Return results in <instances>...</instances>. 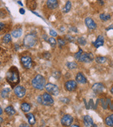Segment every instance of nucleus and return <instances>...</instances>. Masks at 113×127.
Listing matches in <instances>:
<instances>
[{
  "label": "nucleus",
  "instance_id": "46",
  "mask_svg": "<svg viewBox=\"0 0 113 127\" xmlns=\"http://www.w3.org/2000/svg\"><path fill=\"white\" fill-rule=\"evenodd\" d=\"M18 3H20V5H22V3H21V1H18Z\"/></svg>",
  "mask_w": 113,
  "mask_h": 127
},
{
  "label": "nucleus",
  "instance_id": "17",
  "mask_svg": "<svg viewBox=\"0 0 113 127\" xmlns=\"http://www.w3.org/2000/svg\"><path fill=\"white\" fill-rule=\"evenodd\" d=\"M71 8H72V2L70 1H67L65 3V6L63 7L62 11L63 13H67L68 12L70 11Z\"/></svg>",
  "mask_w": 113,
  "mask_h": 127
},
{
  "label": "nucleus",
  "instance_id": "19",
  "mask_svg": "<svg viewBox=\"0 0 113 127\" xmlns=\"http://www.w3.org/2000/svg\"><path fill=\"white\" fill-rule=\"evenodd\" d=\"M27 117L28 123L30 125H34L35 124V119L34 115L32 113L27 114Z\"/></svg>",
  "mask_w": 113,
  "mask_h": 127
},
{
  "label": "nucleus",
  "instance_id": "30",
  "mask_svg": "<svg viewBox=\"0 0 113 127\" xmlns=\"http://www.w3.org/2000/svg\"><path fill=\"white\" fill-rule=\"evenodd\" d=\"M48 42L50 44V45L52 46V47H55L56 45V43L57 42L56 40L54 38H50L48 39Z\"/></svg>",
  "mask_w": 113,
  "mask_h": 127
},
{
  "label": "nucleus",
  "instance_id": "43",
  "mask_svg": "<svg viewBox=\"0 0 113 127\" xmlns=\"http://www.w3.org/2000/svg\"><path fill=\"white\" fill-rule=\"evenodd\" d=\"M110 92H111V93L113 95V86L112 87V88H111V90H110Z\"/></svg>",
  "mask_w": 113,
  "mask_h": 127
},
{
  "label": "nucleus",
  "instance_id": "15",
  "mask_svg": "<svg viewBox=\"0 0 113 127\" xmlns=\"http://www.w3.org/2000/svg\"><path fill=\"white\" fill-rule=\"evenodd\" d=\"M47 6L49 9H56L58 6V0H47Z\"/></svg>",
  "mask_w": 113,
  "mask_h": 127
},
{
  "label": "nucleus",
  "instance_id": "25",
  "mask_svg": "<svg viewBox=\"0 0 113 127\" xmlns=\"http://www.w3.org/2000/svg\"><path fill=\"white\" fill-rule=\"evenodd\" d=\"M95 61L97 63H99V64H103L104 63H106V57H103V56H98L95 59Z\"/></svg>",
  "mask_w": 113,
  "mask_h": 127
},
{
  "label": "nucleus",
  "instance_id": "32",
  "mask_svg": "<svg viewBox=\"0 0 113 127\" xmlns=\"http://www.w3.org/2000/svg\"><path fill=\"white\" fill-rule=\"evenodd\" d=\"M83 54V50L81 49H80L79 50V52H77V53H76L75 55H74V57H75V59L76 60H79V59L81 58V56Z\"/></svg>",
  "mask_w": 113,
  "mask_h": 127
},
{
  "label": "nucleus",
  "instance_id": "16",
  "mask_svg": "<svg viewBox=\"0 0 113 127\" xmlns=\"http://www.w3.org/2000/svg\"><path fill=\"white\" fill-rule=\"evenodd\" d=\"M83 123H84V125L87 127H93V124H94L92 118L90 117V116H89V115H85L84 117Z\"/></svg>",
  "mask_w": 113,
  "mask_h": 127
},
{
  "label": "nucleus",
  "instance_id": "33",
  "mask_svg": "<svg viewBox=\"0 0 113 127\" xmlns=\"http://www.w3.org/2000/svg\"><path fill=\"white\" fill-rule=\"evenodd\" d=\"M53 76L56 78V79H58L60 78V76H61V73L60 72H55L54 74H53Z\"/></svg>",
  "mask_w": 113,
  "mask_h": 127
},
{
  "label": "nucleus",
  "instance_id": "34",
  "mask_svg": "<svg viewBox=\"0 0 113 127\" xmlns=\"http://www.w3.org/2000/svg\"><path fill=\"white\" fill-rule=\"evenodd\" d=\"M49 34L51 35L52 36H53V37H56V36L58 35V33H57L55 31H54V30H50V31H49Z\"/></svg>",
  "mask_w": 113,
  "mask_h": 127
},
{
  "label": "nucleus",
  "instance_id": "12",
  "mask_svg": "<svg viewBox=\"0 0 113 127\" xmlns=\"http://www.w3.org/2000/svg\"><path fill=\"white\" fill-rule=\"evenodd\" d=\"M92 89L95 93H101L103 92V90L105 89V87H104V85L103 83H94L93 85Z\"/></svg>",
  "mask_w": 113,
  "mask_h": 127
},
{
  "label": "nucleus",
  "instance_id": "36",
  "mask_svg": "<svg viewBox=\"0 0 113 127\" xmlns=\"http://www.w3.org/2000/svg\"><path fill=\"white\" fill-rule=\"evenodd\" d=\"M19 12H20V13L21 14V15H24V13H25V10H24V8H20V10H19Z\"/></svg>",
  "mask_w": 113,
  "mask_h": 127
},
{
  "label": "nucleus",
  "instance_id": "11",
  "mask_svg": "<svg viewBox=\"0 0 113 127\" xmlns=\"http://www.w3.org/2000/svg\"><path fill=\"white\" fill-rule=\"evenodd\" d=\"M85 23L87 27L90 30H94L96 28V24L91 17H87L85 20Z\"/></svg>",
  "mask_w": 113,
  "mask_h": 127
},
{
  "label": "nucleus",
  "instance_id": "24",
  "mask_svg": "<svg viewBox=\"0 0 113 127\" xmlns=\"http://www.w3.org/2000/svg\"><path fill=\"white\" fill-rule=\"evenodd\" d=\"M66 66L69 69H74L77 67V63L75 62H68L67 63Z\"/></svg>",
  "mask_w": 113,
  "mask_h": 127
},
{
  "label": "nucleus",
  "instance_id": "37",
  "mask_svg": "<svg viewBox=\"0 0 113 127\" xmlns=\"http://www.w3.org/2000/svg\"><path fill=\"white\" fill-rule=\"evenodd\" d=\"M3 28H4V24H3L2 22H0V31H2Z\"/></svg>",
  "mask_w": 113,
  "mask_h": 127
},
{
  "label": "nucleus",
  "instance_id": "39",
  "mask_svg": "<svg viewBox=\"0 0 113 127\" xmlns=\"http://www.w3.org/2000/svg\"><path fill=\"white\" fill-rule=\"evenodd\" d=\"M98 1V2L99 3V4H101V6H103V4H104V1H103V0H97Z\"/></svg>",
  "mask_w": 113,
  "mask_h": 127
},
{
  "label": "nucleus",
  "instance_id": "45",
  "mask_svg": "<svg viewBox=\"0 0 113 127\" xmlns=\"http://www.w3.org/2000/svg\"><path fill=\"white\" fill-rule=\"evenodd\" d=\"M3 122V119H2V118H1V117H0V124H1V122Z\"/></svg>",
  "mask_w": 113,
  "mask_h": 127
},
{
  "label": "nucleus",
  "instance_id": "42",
  "mask_svg": "<svg viewBox=\"0 0 113 127\" xmlns=\"http://www.w3.org/2000/svg\"><path fill=\"white\" fill-rule=\"evenodd\" d=\"M2 113H3V110H2V109H1V108L0 107V115L2 114Z\"/></svg>",
  "mask_w": 113,
  "mask_h": 127
},
{
  "label": "nucleus",
  "instance_id": "23",
  "mask_svg": "<svg viewBox=\"0 0 113 127\" xmlns=\"http://www.w3.org/2000/svg\"><path fill=\"white\" fill-rule=\"evenodd\" d=\"M106 124L108 127H113V114L106 118Z\"/></svg>",
  "mask_w": 113,
  "mask_h": 127
},
{
  "label": "nucleus",
  "instance_id": "21",
  "mask_svg": "<svg viewBox=\"0 0 113 127\" xmlns=\"http://www.w3.org/2000/svg\"><path fill=\"white\" fill-rule=\"evenodd\" d=\"M22 31L21 29H15V30H14V31H12V33H11V35L13 36L14 38H20L21 35H22Z\"/></svg>",
  "mask_w": 113,
  "mask_h": 127
},
{
  "label": "nucleus",
  "instance_id": "3",
  "mask_svg": "<svg viewBox=\"0 0 113 127\" xmlns=\"http://www.w3.org/2000/svg\"><path fill=\"white\" fill-rule=\"evenodd\" d=\"M38 103L44 106H52L54 103L52 96L49 93H45L42 96L38 97Z\"/></svg>",
  "mask_w": 113,
  "mask_h": 127
},
{
  "label": "nucleus",
  "instance_id": "10",
  "mask_svg": "<svg viewBox=\"0 0 113 127\" xmlns=\"http://www.w3.org/2000/svg\"><path fill=\"white\" fill-rule=\"evenodd\" d=\"M65 88L69 92H74L77 88V83L74 80H69L65 83Z\"/></svg>",
  "mask_w": 113,
  "mask_h": 127
},
{
  "label": "nucleus",
  "instance_id": "14",
  "mask_svg": "<svg viewBox=\"0 0 113 127\" xmlns=\"http://www.w3.org/2000/svg\"><path fill=\"white\" fill-rule=\"evenodd\" d=\"M103 44H104V38L101 35H99L97 39L96 40V41L93 42V45L96 48H99L100 47L103 46Z\"/></svg>",
  "mask_w": 113,
  "mask_h": 127
},
{
  "label": "nucleus",
  "instance_id": "2",
  "mask_svg": "<svg viewBox=\"0 0 113 127\" xmlns=\"http://www.w3.org/2000/svg\"><path fill=\"white\" fill-rule=\"evenodd\" d=\"M45 85H46V80L45 77L40 74L35 76V77L32 80V86L35 89L42 90L45 88Z\"/></svg>",
  "mask_w": 113,
  "mask_h": 127
},
{
  "label": "nucleus",
  "instance_id": "22",
  "mask_svg": "<svg viewBox=\"0 0 113 127\" xmlns=\"http://www.w3.org/2000/svg\"><path fill=\"white\" fill-rule=\"evenodd\" d=\"M99 17L100 19L102 21H103V22H107V21H108L109 20H110L111 15H110V14L108 13H101L100 14Z\"/></svg>",
  "mask_w": 113,
  "mask_h": 127
},
{
  "label": "nucleus",
  "instance_id": "29",
  "mask_svg": "<svg viewBox=\"0 0 113 127\" xmlns=\"http://www.w3.org/2000/svg\"><path fill=\"white\" fill-rule=\"evenodd\" d=\"M58 46L62 48V47H64L65 45H66V40H64L63 38H59L58 39Z\"/></svg>",
  "mask_w": 113,
  "mask_h": 127
},
{
  "label": "nucleus",
  "instance_id": "8",
  "mask_svg": "<svg viewBox=\"0 0 113 127\" xmlns=\"http://www.w3.org/2000/svg\"><path fill=\"white\" fill-rule=\"evenodd\" d=\"M74 121V118L70 115H65L61 119V124L64 127H70Z\"/></svg>",
  "mask_w": 113,
  "mask_h": 127
},
{
  "label": "nucleus",
  "instance_id": "18",
  "mask_svg": "<svg viewBox=\"0 0 113 127\" xmlns=\"http://www.w3.org/2000/svg\"><path fill=\"white\" fill-rule=\"evenodd\" d=\"M21 109L24 113H27L31 110V106H30V104H28V103L23 102L21 104Z\"/></svg>",
  "mask_w": 113,
  "mask_h": 127
},
{
  "label": "nucleus",
  "instance_id": "1",
  "mask_svg": "<svg viewBox=\"0 0 113 127\" xmlns=\"http://www.w3.org/2000/svg\"><path fill=\"white\" fill-rule=\"evenodd\" d=\"M6 80L8 83L12 87L16 86L20 82V74L19 71L15 67H10L6 73Z\"/></svg>",
  "mask_w": 113,
  "mask_h": 127
},
{
  "label": "nucleus",
  "instance_id": "5",
  "mask_svg": "<svg viewBox=\"0 0 113 127\" xmlns=\"http://www.w3.org/2000/svg\"><path fill=\"white\" fill-rule=\"evenodd\" d=\"M45 89L47 90V92H48L49 94L54 96H57L60 93V89L58 88V86L55 84L50 83L45 85Z\"/></svg>",
  "mask_w": 113,
  "mask_h": 127
},
{
  "label": "nucleus",
  "instance_id": "9",
  "mask_svg": "<svg viewBox=\"0 0 113 127\" xmlns=\"http://www.w3.org/2000/svg\"><path fill=\"white\" fill-rule=\"evenodd\" d=\"M21 63L24 68L30 69L32 67V59L29 56H23L21 58Z\"/></svg>",
  "mask_w": 113,
  "mask_h": 127
},
{
  "label": "nucleus",
  "instance_id": "4",
  "mask_svg": "<svg viewBox=\"0 0 113 127\" xmlns=\"http://www.w3.org/2000/svg\"><path fill=\"white\" fill-rule=\"evenodd\" d=\"M23 42H24V45L26 47L31 48L37 43V37L35 35L33 34V33L28 34L24 37Z\"/></svg>",
  "mask_w": 113,
  "mask_h": 127
},
{
  "label": "nucleus",
  "instance_id": "27",
  "mask_svg": "<svg viewBox=\"0 0 113 127\" xmlns=\"http://www.w3.org/2000/svg\"><path fill=\"white\" fill-rule=\"evenodd\" d=\"M11 35H10L9 33L8 34H6L3 38V43H8L11 41Z\"/></svg>",
  "mask_w": 113,
  "mask_h": 127
},
{
  "label": "nucleus",
  "instance_id": "41",
  "mask_svg": "<svg viewBox=\"0 0 113 127\" xmlns=\"http://www.w3.org/2000/svg\"><path fill=\"white\" fill-rule=\"evenodd\" d=\"M20 127H28L27 124H21Z\"/></svg>",
  "mask_w": 113,
  "mask_h": 127
},
{
  "label": "nucleus",
  "instance_id": "26",
  "mask_svg": "<svg viewBox=\"0 0 113 127\" xmlns=\"http://www.w3.org/2000/svg\"><path fill=\"white\" fill-rule=\"evenodd\" d=\"M10 93V89L9 88H4L2 90V91L1 92V95L3 98H6L8 96V94Z\"/></svg>",
  "mask_w": 113,
  "mask_h": 127
},
{
  "label": "nucleus",
  "instance_id": "38",
  "mask_svg": "<svg viewBox=\"0 0 113 127\" xmlns=\"http://www.w3.org/2000/svg\"><path fill=\"white\" fill-rule=\"evenodd\" d=\"M50 56H51V55L49 54V52H47V53H46V56H45V57L46 59H49Z\"/></svg>",
  "mask_w": 113,
  "mask_h": 127
},
{
  "label": "nucleus",
  "instance_id": "40",
  "mask_svg": "<svg viewBox=\"0 0 113 127\" xmlns=\"http://www.w3.org/2000/svg\"><path fill=\"white\" fill-rule=\"evenodd\" d=\"M110 29H113V25H111L110 27H108L107 29V30H110Z\"/></svg>",
  "mask_w": 113,
  "mask_h": 127
},
{
  "label": "nucleus",
  "instance_id": "20",
  "mask_svg": "<svg viewBox=\"0 0 113 127\" xmlns=\"http://www.w3.org/2000/svg\"><path fill=\"white\" fill-rule=\"evenodd\" d=\"M5 113L8 115H13L15 114V110L14 109V108L11 106H9L6 107L5 108Z\"/></svg>",
  "mask_w": 113,
  "mask_h": 127
},
{
  "label": "nucleus",
  "instance_id": "35",
  "mask_svg": "<svg viewBox=\"0 0 113 127\" xmlns=\"http://www.w3.org/2000/svg\"><path fill=\"white\" fill-rule=\"evenodd\" d=\"M69 30L74 31V32H75V33H78V29H77V28L74 27H72L70 28Z\"/></svg>",
  "mask_w": 113,
  "mask_h": 127
},
{
  "label": "nucleus",
  "instance_id": "28",
  "mask_svg": "<svg viewBox=\"0 0 113 127\" xmlns=\"http://www.w3.org/2000/svg\"><path fill=\"white\" fill-rule=\"evenodd\" d=\"M77 42L79 43V45H82V46H84V45H86L87 43V41H86L85 38H83V37H80L77 39Z\"/></svg>",
  "mask_w": 113,
  "mask_h": 127
},
{
  "label": "nucleus",
  "instance_id": "7",
  "mask_svg": "<svg viewBox=\"0 0 113 127\" xmlns=\"http://www.w3.org/2000/svg\"><path fill=\"white\" fill-rule=\"evenodd\" d=\"M27 93L26 88L22 86H17L14 88V93L18 98H22L25 96Z\"/></svg>",
  "mask_w": 113,
  "mask_h": 127
},
{
  "label": "nucleus",
  "instance_id": "31",
  "mask_svg": "<svg viewBox=\"0 0 113 127\" xmlns=\"http://www.w3.org/2000/svg\"><path fill=\"white\" fill-rule=\"evenodd\" d=\"M65 40L69 42H74L75 40V38H74L72 35H67L65 36Z\"/></svg>",
  "mask_w": 113,
  "mask_h": 127
},
{
  "label": "nucleus",
  "instance_id": "6",
  "mask_svg": "<svg viewBox=\"0 0 113 127\" xmlns=\"http://www.w3.org/2000/svg\"><path fill=\"white\" fill-rule=\"evenodd\" d=\"M94 59V55H93L92 53H83L82 54V55L81 56V58L79 59V61L80 62L83 63H91L92 61Z\"/></svg>",
  "mask_w": 113,
  "mask_h": 127
},
{
  "label": "nucleus",
  "instance_id": "44",
  "mask_svg": "<svg viewBox=\"0 0 113 127\" xmlns=\"http://www.w3.org/2000/svg\"><path fill=\"white\" fill-rule=\"evenodd\" d=\"M71 127H79V125H76V124H74V125H71Z\"/></svg>",
  "mask_w": 113,
  "mask_h": 127
},
{
  "label": "nucleus",
  "instance_id": "13",
  "mask_svg": "<svg viewBox=\"0 0 113 127\" xmlns=\"http://www.w3.org/2000/svg\"><path fill=\"white\" fill-rule=\"evenodd\" d=\"M76 81L81 84H85L87 81L85 76L83 75V74H82L81 72H79L76 76Z\"/></svg>",
  "mask_w": 113,
  "mask_h": 127
}]
</instances>
